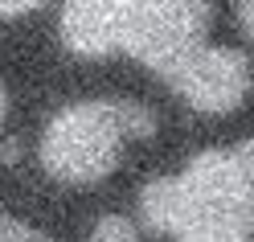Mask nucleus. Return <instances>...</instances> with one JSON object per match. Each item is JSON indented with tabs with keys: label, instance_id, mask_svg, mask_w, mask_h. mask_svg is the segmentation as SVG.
Masks as SVG:
<instances>
[{
	"label": "nucleus",
	"instance_id": "f257e3e1",
	"mask_svg": "<svg viewBox=\"0 0 254 242\" xmlns=\"http://www.w3.org/2000/svg\"><path fill=\"white\" fill-rule=\"evenodd\" d=\"M144 226L177 242L254 238V140L189 160L181 176H160L139 193Z\"/></svg>",
	"mask_w": 254,
	"mask_h": 242
},
{
	"label": "nucleus",
	"instance_id": "f03ea898",
	"mask_svg": "<svg viewBox=\"0 0 254 242\" xmlns=\"http://www.w3.org/2000/svg\"><path fill=\"white\" fill-rule=\"evenodd\" d=\"M156 115L139 103H74L58 111L41 136V164L58 181L90 185L115 172L123 140H148Z\"/></svg>",
	"mask_w": 254,
	"mask_h": 242
},
{
	"label": "nucleus",
	"instance_id": "7ed1b4c3",
	"mask_svg": "<svg viewBox=\"0 0 254 242\" xmlns=\"http://www.w3.org/2000/svg\"><path fill=\"white\" fill-rule=\"evenodd\" d=\"M213 0H127L119 50L139 58L156 74H172L189 54H197L209 33Z\"/></svg>",
	"mask_w": 254,
	"mask_h": 242
},
{
	"label": "nucleus",
	"instance_id": "20e7f679",
	"mask_svg": "<svg viewBox=\"0 0 254 242\" xmlns=\"http://www.w3.org/2000/svg\"><path fill=\"white\" fill-rule=\"evenodd\" d=\"M164 78L189 107L226 115V111L242 107V99L250 94V58L230 45H201Z\"/></svg>",
	"mask_w": 254,
	"mask_h": 242
},
{
	"label": "nucleus",
	"instance_id": "39448f33",
	"mask_svg": "<svg viewBox=\"0 0 254 242\" xmlns=\"http://www.w3.org/2000/svg\"><path fill=\"white\" fill-rule=\"evenodd\" d=\"M127 0H66L62 8V41L82 58H103L119 50Z\"/></svg>",
	"mask_w": 254,
	"mask_h": 242
},
{
	"label": "nucleus",
	"instance_id": "423d86ee",
	"mask_svg": "<svg viewBox=\"0 0 254 242\" xmlns=\"http://www.w3.org/2000/svg\"><path fill=\"white\" fill-rule=\"evenodd\" d=\"M90 242H139V226H135L131 218L111 214V218H99V226H94Z\"/></svg>",
	"mask_w": 254,
	"mask_h": 242
},
{
	"label": "nucleus",
	"instance_id": "0eeeda50",
	"mask_svg": "<svg viewBox=\"0 0 254 242\" xmlns=\"http://www.w3.org/2000/svg\"><path fill=\"white\" fill-rule=\"evenodd\" d=\"M0 242H54V238H45L41 230H33V226H25V222H17V218L0 214Z\"/></svg>",
	"mask_w": 254,
	"mask_h": 242
},
{
	"label": "nucleus",
	"instance_id": "6e6552de",
	"mask_svg": "<svg viewBox=\"0 0 254 242\" xmlns=\"http://www.w3.org/2000/svg\"><path fill=\"white\" fill-rule=\"evenodd\" d=\"M45 0H0V17H21V12L41 8Z\"/></svg>",
	"mask_w": 254,
	"mask_h": 242
},
{
	"label": "nucleus",
	"instance_id": "1a4fd4ad",
	"mask_svg": "<svg viewBox=\"0 0 254 242\" xmlns=\"http://www.w3.org/2000/svg\"><path fill=\"white\" fill-rule=\"evenodd\" d=\"M238 25H242V33L254 41V0H238Z\"/></svg>",
	"mask_w": 254,
	"mask_h": 242
},
{
	"label": "nucleus",
	"instance_id": "9d476101",
	"mask_svg": "<svg viewBox=\"0 0 254 242\" xmlns=\"http://www.w3.org/2000/svg\"><path fill=\"white\" fill-rule=\"evenodd\" d=\"M4 111H8V99H4V86H0V123H4Z\"/></svg>",
	"mask_w": 254,
	"mask_h": 242
}]
</instances>
